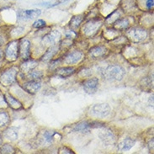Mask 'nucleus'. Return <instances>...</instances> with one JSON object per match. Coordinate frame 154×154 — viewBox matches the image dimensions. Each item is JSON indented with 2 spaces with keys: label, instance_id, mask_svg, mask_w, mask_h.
Here are the masks:
<instances>
[{
  "label": "nucleus",
  "instance_id": "nucleus-1",
  "mask_svg": "<svg viewBox=\"0 0 154 154\" xmlns=\"http://www.w3.org/2000/svg\"><path fill=\"white\" fill-rule=\"evenodd\" d=\"M125 75V70L121 66L112 65L105 68L103 72L104 79L111 81H121Z\"/></svg>",
  "mask_w": 154,
  "mask_h": 154
},
{
  "label": "nucleus",
  "instance_id": "nucleus-2",
  "mask_svg": "<svg viewBox=\"0 0 154 154\" xmlns=\"http://www.w3.org/2000/svg\"><path fill=\"white\" fill-rule=\"evenodd\" d=\"M17 69L15 67H10L8 69L4 70L0 74V83L4 86L11 85L15 82L17 76Z\"/></svg>",
  "mask_w": 154,
  "mask_h": 154
},
{
  "label": "nucleus",
  "instance_id": "nucleus-3",
  "mask_svg": "<svg viewBox=\"0 0 154 154\" xmlns=\"http://www.w3.org/2000/svg\"><path fill=\"white\" fill-rule=\"evenodd\" d=\"M111 111V109L108 104H97L92 106L90 109V114L93 116L98 118H104L108 116Z\"/></svg>",
  "mask_w": 154,
  "mask_h": 154
},
{
  "label": "nucleus",
  "instance_id": "nucleus-4",
  "mask_svg": "<svg viewBox=\"0 0 154 154\" xmlns=\"http://www.w3.org/2000/svg\"><path fill=\"white\" fill-rule=\"evenodd\" d=\"M19 56V43L17 42H10L5 49V57L9 62L16 61Z\"/></svg>",
  "mask_w": 154,
  "mask_h": 154
},
{
  "label": "nucleus",
  "instance_id": "nucleus-5",
  "mask_svg": "<svg viewBox=\"0 0 154 154\" xmlns=\"http://www.w3.org/2000/svg\"><path fill=\"white\" fill-rule=\"evenodd\" d=\"M127 36L133 42H140L144 41L146 38V31L145 29H139V28H133L127 31Z\"/></svg>",
  "mask_w": 154,
  "mask_h": 154
},
{
  "label": "nucleus",
  "instance_id": "nucleus-6",
  "mask_svg": "<svg viewBox=\"0 0 154 154\" xmlns=\"http://www.w3.org/2000/svg\"><path fill=\"white\" fill-rule=\"evenodd\" d=\"M101 25H102V22L100 20L89 21L83 26V33L87 36H93L98 31V29H100Z\"/></svg>",
  "mask_w": 154,
  "mask_h": 154
},
{
  "label": "nucleus",
  "instance_id": "nucleus-7",
  "mask_svg": "<svg viewBox=\"0 0 154 154\" xmlns=\"http://www.w3.org/2000/svg\"><path fill=\"white\" fill-rule=\"evenodd\" d=\"M19 53L24 61H27L30 56V42L28 40L22 41L19 46Z\"/></svg>",
  "mask_w": 154,
  "mask_h": 154
},
{
  "label": "nucleus",
  "instance_id": "nucleus-8",
  "mask_svg": "<svg viewBox=\"0 0 154 154\" xmlns=\"http://www.w3.org/2000/svg\"><path fill=\"white\" fill-rule=\"evenodd\" d=\"M99 86V79L97 78L88 79L83 83V89L88 94H94Z\"/></svg>",
  "mask_w": 154,
  "mask_h": 154
},
{
  "label": "nucleus",
  "instance_id": "nucleus-9",
  "mask_svg": "<svg viewBox=\"0 0 154 154\" xmlns=\"http://www.w3.org/2000/svg\"><path fill=\"white\" fill-rule=\"evenodd\" d=\"M41 87H42V84L39 80H29L28 82L25 83L23 85V88L25 91L28 92L29 94H32L37 93L40 90Z\"/></svg>",
  "mask_w": 154,
  "mask_h": 154
},
{
  "label": "nucleus",
  "instance_id": "nucleus-10",
  "mask_svg": "<svg viewBox=\"0 0 154 154\" xmlns=\"http://www.w3.org/2000/svg\"><path fill=\"white\" fill-rule=\"evenodd\" d=\"M82 58H83V53L79 51H72L70 53H68L65 57L64 62L68 65H71V64L78 63L81 61Z\"/></svg>",
  "mask_w": 154,
  "mask_h": 154
},
{
  "label": "nucleus",
  "instance_id": "nucleus-11",
  "mask_svg": "<svg viewBox=\"0 0 154 154\" xmlns=\"http://www.w3.org/2000/svg\"><path fill=\"white\" fill-rule=\"evenodd\" d=\"M40 14H41L40 9H27L19 12L18 16L22 20H32L39 16Z\"/></svg>",
  "mask_w": 154,
  "mask_h": 154
},
{
  "label": "nucleus",
  "instance_id": "nucleus-12",
  "mask_svg": "<svg viewBox=\"0 0 154 154\" xmlns=\"http://www.w3.org/2000/svg\"><path fill=\"white\" fill-rule=\"evenodd\" d=\"M61 34L57 30H53L43 38V42L47 45H55L60 41Z\"/></svg>",
  "mask_w": 154,
  "mask_h": 154
},
{
  "label": "nucleus",
  "instance_id": "nucleus-13",
  "mask_svg": "<svg viewBox=\"0 0 154 154\" xmlns=\"http://www.w3.org/2000/svg\"><path fill=\"white\" fill-rule=\"evenodd\" d=\"M107 53V49L104 47V46H96L92 48L89 54L93 58H100V57H103Z\"/></svg>",
  "mask_w": 154,
  "mask_h": 154
},
{
  "label": "nucleus",
  "instance_id": "nucleus-14",
  "mask_svg": "<svg viewBox=\"0 0 154 154\" xmlns=\"http://www.w3.org/2000/svg\"><path fill=\"white\" fill-rule=\"evenodd\" d=\"M100 137L103 141V142L107 145L113 144L116 141V137H115L114 134L110 132L109 131H105L100 133Z\"/></svg>",
  "mask_w": 154,
  "mask_h": 154
},
{
  "label": "nucleus",
  "instance_id": "nucleus-15",
  "mask_svg": "<svg viewBox=\"0 0 154 154\" xmlns=\"http://www.w3.org/2000/svg\"><path fill=\"white\" fill-rule=\"evenodd\" d=\"M136 141L131 138H125L122 142H120L119 144V150L121 152H125V151H129L132 146L135 145Z\"/></svg>",
  "mask_w": 154,
  "mask_h": 154
},
{
  "label": "nucleus",
  "instance_id": "nucleus-16",
  "mask_svg": "<svg viewBox=\"0 0 154 154\" xmlns=\"http://www.w3.org/2000/svg\"><path fill=\"white\" fill-rule=\"evenodd\" d=\"M37 66V62L36 61H25V63H22V65L20 66L21 71L25 73H28L30 71H32L34 68H35Z\"/></svg>",
  "mask_w": 154,
  "mask_h": 154
},
{
  "label": "nucleus",
  "instance_id": "nucleus-17",
  "mask_svg": "<svg viewBox=\"0 0 154 154\" xmlns=\"http://www.w3.org/2000/svg\"><path fill=\"white\" fill-rule=\"evenodd\" d=\"M5 100L8 103V105L14 109H19L22 107V104H21L20 102H19V100H17L14 97H13L10 94H7L5 96Z\"/></svg>",
  "mask_w": 154,
  "mask_h": 154
},
{
  "label": "nucleus",
  "instance_id": "nucleus-18",
  "mask_svg": "<svg viewBox=\"0 0 154 154\" xmlns=\"http://www.w3.org/2000/svg\"><path fill=\"white\" fill-rule=\"evenodd\" d=\"M4 137L7 138L9 141H15L18 139V131L14 127H10L8 128L4 131Z\"/></svg>",
  "mask_w": 154,
  "mask_h": 154
},
{
  "label": "nucleus",
  "instance_id": "nucleus-19",
  "mask_svg": "<svg viewBox=\"0 0 154 154\" xmlns=\"http://www.w3.org/2000/svg\"><path fill=\"white\" fill-rule=\"evenodd\" d=\"M74 68L73 67H62L57 70V74L62 78H67L69 76L72 75L74 73Z\"/></svg>",
  "mask_w": 154,
  "mask_h": 154
},
{
  "label": "nucleus",
  "instance_id": "nucleus-20",
  "mask_svg": "<svg viewBox=\"0 0 154 154\" xmlns=\"http://www.w3.org/2000/svg\"><path fill=\"white\" fill-rule=\"evenodd\" d=\"M90 129V125L87 122H82L75 125L73 127V131L76 132H88Z\"/></svg>",
  "mask_w": 154,
  "mask_h": 154
},
{
  "label": "nucleus",
  "instance_id": "nucleus-21",
  "mask_svg": "<svg viewBox=\"0 0 154 154\" xmlns=\"http://www.w3.org/2000/svg\"><path fill=\"white\" fill-rule=\"evenodd\" d=\"M82 21H83V16L82 15H77V16H74L72 18L69 25H70V27L72 29H76L79 28Z\"/></svg>",
  "mask_w": 154,
  "mask_h": 154
},
{
  "label": "nucleus",
  "instance_id": "nucleus-22",
  "mask_svg": "<svg viewBox=\"0 0 154 154\" xmlns=\"http://www.w3.org/2000/svg\"><path fill=\"white\" fill-rule=\"evenodd\" d=\"M57 51H58V48H57V46H51L50 49L45 53V55L43 56V58L42 59H43L44 61H48V60H50Z\"/></svg>",
  "mask_w": 154,
  "mask_h": 154
},
{
  "label": "nucleus",
  "instance_id": "nucleus-23",
  "mask_svg": "<svg viewBox=\"0 0 154 154\" xmlns=\"http://www.w3.org/2000/svg\"><path fill=\"white\" fill-rule=\"evenodd\" d=\"M8 121H9V117L8 114L4 111L0 112V128L6 126L8 125Z\"/></svg>",
  "mask_w": 154,
  "mask_h": 154
},
{
  "label": "nucleus",
  "instance_id": "nucleus-24",
  "mask_svg": "<svg viewBox=\"0 0 154 154\" xmlns=\"http://www.w3.org/2000/svg\"><path fill=\"white\" fill-rule=\"evenodd\" d=\"M115 26L116 29H126L129 26V21L127 20L126 19H122L120 20H117L116 23L115 24Z\"/></svg>",
  "mask_w": 154,
  "mask_h": 154
},
{
  "label": "nucleus",
  "instance_id": "nucleus-25",
  "mask_svg": "<svg viewBox=\"0 0 154 154\" xmlns=\"http://www.w3.org/2000/svg\"><path fill=\"white\" fill-rule=\"evenodd\" d=\"M42 73L41 71H30L29 72H28V78H29V80H40L42 79Z\"/></svg>",
  "mask_w": 154,
  "mask_h": 154
},
{
  "label": "nucleus",
  "instance_id": "nucleus-26",
  "mask_svg": "<svg viewBox=\"0 0 154 154\" xmlns=\"http://www.w3.org/2000/svg\"><path fill=\"white\" fill-rule=\"evenodd\" d=\"M1 152L2 153H14V149L11 145L9 144H4V146L1 147Z\"/></svg>",
  "mask_w": 154,
  "mask_h": 154
},
{
  "label": "nucleus",
  "instance_id": "nucleus-27",
  "mask_svg": "<svg viewBox=\"0 0 154 154\" xmlns=\"http://www.w3.org/2000/svg\"><path fill=\"white\" fill-rule=\"evenodd\" d=\"M56 135L55 132L53 131H46L44 134V138L46 140V142H52L54 140V136Z\"/></svg>",
  "mask_w": 154,
  "mask_h": 154
},
{
  "label": "nucleus",
  "instance_id": "nucleus-28",
  "mask_svg": "<svg viewBox=\"0 0 154 154\" xmlns=\"http://www.w3.org/2000/svg\"><path fill=\"white\" fill-rule=\"evenodd\" d=\"M46 25V22L42 20H38L33 24L34 28H36V29H39V28H42Z\"/></svg>",
  "mask_w": 154,
  "mask_h": 154
},
{
  "label": "nucleus",
  "instance_id": "nucleus-29",
  "mask_svg": "<svg viewBox=\"0 0 154 154\" xmlns=\"http://www.w3.org/2000/svg\"><path fill=\"white\" fill-rule=\"evenodd\" d=\"M153 3L154 0H146V5L148 9H151V8H153Z\"/></svg>",
  "mask_w": 154,
  "mask_h": 154
},
{
  "label": "nucleus",
  "instance_id": "nucleus-30",
  "mask_svg": "<svg viewBox=\"0 0 154 154\" xmlns=\"http://www.w3.org/2000/svg\"><path fill=\"white\" fill-rule=\"evenodd\" d=\"M68 0H57V4H62V3H64V2H67Z\"/></svg>",
  "mask_w": 154,
  "mask_h": 154
},
{
  "label": "nucleus",
  "instance_id": "nucleus-31",
  "mask_svg": "<svg viewBox=\"0 0 154 154\" xmlns=\"http://www.w3.org/2000/svg\"><path fill=\"white\" fill-rule=\"evenodd\" d=\"M2 142H3V139H2V136L0 135V145L2 144Z\"/></svg>",
  "mask_w": 154,
  "mask_h": 154
},
{
  "label": "nucleus",
  "instance_id": "nucleus-32",
  "mask_svg": "<svg viewBox=\"0 0 154 154\" xmlns=\"http://www.w3.org/2000/svg\"><path fill=\"white\" fill-rule=\"evenodd\" d=\"M2 56H3V52H2V51H0V58L2 57Z\"/></svg>",
  "mask_w": 154,
  "mask_h": 154
},
{
  "label": "nucleus",
  "instance_id": "nucleus-33",
  "mask_svg": "<svg viewBox=\"0 0 154 154\" xmlns=\"http://www.w3.org/2000/svg\"><path fill=\"white\" fill-rule=\"evenodd\" d=\"M2 42H3V40H2V39L0 38V45H1V43H2Z\"/></svg>",
  "mask_w": 154,
  "mask_h": 154
}]
</instances>
